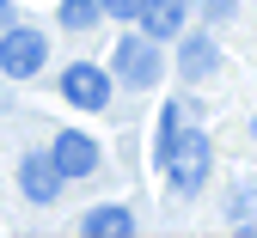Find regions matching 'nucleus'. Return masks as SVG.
I'll return each mask as SVG.
<instances>
[{
    "instance_id": "obj_1",
    "label": "nucleus",
    "mask_w": 257,
    "mask_h": 238,
    "mask_svg": "<svg viewBox=\"0 0 257 238\" xmlns=\"http://www.w3.org/2000/svg\"><path fill=\"white\" fill-rule=\"evenodd\" d=\"M208 165H214V147H208L202 128H172L166 141H159V171H166V183L184 189V195L208 183Z\"/></svg>"
},
{
    "instance_id": "obj_2",
    "label": "nucleus",
    "mask_w": 257,
    "mask_h": 238,
    "mask_svg": "<svg viewBox=\"0 0 257 238\" xmlns=\"http://www.w3.org/2000/svg\"><path fill=\"white\" fill-rule=\"evenodd\" d=\"M49 43H43V31H31V25H13L7 37H0V74L7 80H31L43 67Z\"/></svg>"
},
{
    "instance_id": "obj_3",
    "label": "nucleus",
    "mask_w": 257,
    "mask_h": 238,
    "mask_svg": "<svg viewBox=\"0 0 257 238\" xmlns=\"http://www.w3.org/2000/svg\"><path fill=\"white\" fill-rule=\"evenodd\" d=\"M166 61H159V43L153 37H122L116 43V80L122 86H159Z\"/></svg>"
},
{
    "instance_id": "obj_4",
    "label": "nucleus",
    "mask_w": 257,
    "mask_h": 238,
    "mask_svg": "<svg viewBox=\"0 0 257 238\" xmlns=\"http://www.w3.org/2000/svg\"><path fill=\"white\" fill-rule=\"evenodd\" d=\"M61 98H68L74 110H104V98H110V74H104V67H92V61H74L68 74H61Z\"/></svg>"
},
{
    "instance_id": "obj_5",
    "label": "nucleus",
    "mask_w": 257,
    "mask_h": 238,
    "mask_svg": "<svg viewBox=\"0 0 257 238\" xmlns=\"http://www.w3.org/2000/svg\"><path fill=\"white\" fill-rule=\"evenodd\" d=\"M61 183H68V177H61V165H55L49 153H25V159H19V189L37 201V208L61 195Z\"/></svg>"
},
{
    "instance_id": "obj_6",
    "label": "nucleus",
    "mask_w": 257,
    "mask_h": 238,
    "mask_svg": "<svg viewBox=\"0 0 257 238\" xmlns=\"http://www.w3.org/2000/svg\"><path fill=\"white\" fill-rule=\"evenodd\" d=\"M49 159L61 165V177H86V171H98V141L80 134V128H68V134H55Z\"/></svg>"
},
{
    "instance_id": "obj_7",
    "label": "nucleus",
    "mask_w": 257,
    "mask_h": 238,
    "mask_svg": "<svg viewBox=\"0 0 257 238\" xmlns=\"http://www.w3.org/2000/svg\"><path fill=\"white\" fill-rule=\"evenodd\" d=\"M184 0H147V7H141V31H147V37L153 43H166V37H178V31H184Z\"/></svg>"
},
{
    "instance_id": "obj_8",
    "label": "nucleus",
    "mask_w": 257,
    "mask_h": 238,
    "mask_svg": "<svg viewBox=\"0 0 257 238\" xmlns=\"http://www.w3.org/2000/svg\"><path fill=\"white\" fill-rule=\"evenodd\" d=\"M214 61H220L214 37H184V49H178V74H184V80H202V74H214Z\"/></svg>"
},
{
    "instance_id": "obj_9",
    "label": "nucleus",
    "mask_w": 257,
    "mask_h": 238,
    "mask_svg": "<svg viewBox=\"0 0 257 238\" xmlns=\"http://www.w3.org/2000/svg\"><path fill=\"white\" fill-rule=\"evenodd\" d=\"M128 232H135L128 208H92L86 214V238H128Z\"/></svg>"
},
{
    "instance_id": "obj_10",
    "label": "nucleus",
    "mask_w": 257,
    "mask_h": 238,
    "mask_svg": "<svg viewBox=\"0 0 257 238\" xmlns=\"http://www.w3.org/2000/svg\"><path fill=\"white\" fill-rule=\"evenodd\" d=\"M55 19L68 25V31H92V25L104 19V0H61V13H55Z\"/></svg>"
},
{
    "instance_id": "obj_11",
    "label": "nucleus",
    "mask_w": 257,
    "mask_h": 238,
    "mask_svg": "<svg viewBox=\"0 0 257 238\" xmlns=\"http://www.w3.org/2000/svg\"><path fill=\"white\" fill-rule=\"evenodd\" d=\"M141 7H147V0H104L110 19H141Z\"/></svg>"
},
{
    "instance_id": "obj_12",
    "label": "nucleus",
    "mask_w": 257,
    "mask_h": 238,
    "mask_svg": "<svg viewBox=\"0 0 257 238\" xmlns=\"http://www.w3.org/2000/svg\"><path fill=\"white\" fill-rule=\"evenodd\" d=\"M202 13L208 19H233V0H202Z\"/></svg>"
},
{
    "instance_id": "obj_13",
    "label": "nucleus",
    "mask_w": 257,
    "mask_h": 238,
    "mask_svg": "<svg viewBox=\"0 0 257 238\" xmlns=\"http://www.w3.org/2000/svg\"><path fill=\"white\" fill-rule=\"evenodd\" d=\"M7 19H13V7H7V0H0V25H7Z\"/></svg>"
},
{
    "instance_id": "obj_14",
    "label": "nucleus",
    "mask_w": 257,
    "mask_h": 238,
    "mask_svg": "<svg viewBox=\"0 0 257 238\" xmlns=\"http://www.w3.org/2000/svg\"><path fill=\"white\" fill-rule=\"evenodd\" d=\"M251 134H257V116H251Z\"/></svg>"
}]
</instances>
